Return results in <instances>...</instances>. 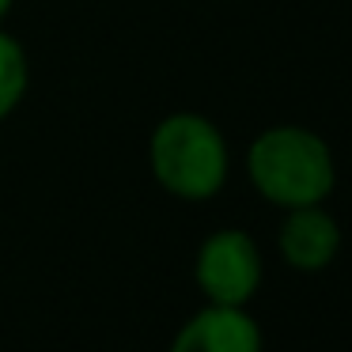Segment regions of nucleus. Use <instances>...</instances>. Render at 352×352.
Returning a JSON list of instances; mask_svg holds the SVG:
<instances>
[{
	"label": "nucleus",
	"instance_id": "obj_1",
	"mask_svg": "<svg viewBox=\"0 0 352 352\" xmlns=\"http://www.w3.org/2000/svg\"><path fill=\"white\" fill-rule=\"evenodd\" d=\"M246 175L254 190L276 208L326 205L337 186V163L329 144L307 125H269L246 152Z\"/></svg>",
	"mask_w": 352,
	"mask_h": 352
},
{
	"label": "nucleus",
	"instance_id": "obj_4",
	"mask_svg": "<svg viewBox=\"0 0 352 352\" xmlns=\"http://www.w3.org/2000/svg\"><path fill=\"white\" fill-rule=\"evenodd\" d=\"M170 352H265L261 326L246 307L205 303L170 341Z\"/></svg>",
	"mask_w": 352,
	"mask_h": 352
},
{
	"label": "nucleus",
	"instance_id": "obj_2",
	"mask_svg": "<svg viewBox=\"0 0 352 352\" xmlns=\"http://www.w3.org/2000/svg\"><path fill=\"white\" fill-rule=\"evenodd\" d=\"M148 167L160 190L178 201H212L231 170L228 140L205 114H167L148 137Z\"/></svg>",
	"mask_w": 352,
	"mask_h": 352
},
{
	"label": "nucleus",
	"instance_id": "obj_7",
	"mask_svg": "<svg viewBox=\"0 0 352 352\" xmlns=\"http://www.w3.org/2000/svg\"><path fill=\"white\" fill-rule=\"evenodd\" d=\"M12 4H16V0H0V23H4V16L12 12Z\"/></svg>",
	"mask_w": 352,
	"mask_h": 352
},
{
	"label": "nucleus",
	"instance_id": "obj_5",
	"mask_svg": "<svg viewBox=\"0 0 352 352\" xmlns=\"http://www.w3.org/2000/svg\"><path fill=\"white\" fill-rule=\"evenodd\" d=\"M276 246L280 258L299 273H322L333 265L337 250H341V228L326 212V205H303L288 208L280 231H276Z\"/></svg>",
	"mask_w": 352,
	"mask_h": 352
},
{
	"label": "nucleus",
	"instance_id": "obj_6",
	"mask_svg": "<svg viewBox=\"0 0 352 352\" xmlns=\"http://www.w3.org/2000/svg\"><path fill=\"white\" fill-rule=\"evenodd\" d=\"M31 87V61L16 34L0 31V122L19 110Z\"/></svg>",
	"mask_w": 352,
	"mask_h": 352
},
{
	"label": "nucleus",
	"instance_id": "obj_3",
	"mask_svg": "<svg viewBox=\"0 0 352 352\" xmlns=\"http://www.w3.org/2000/svg\"><path fill=\"white\" fill-rule=\"evenodd\" d=\"M265 261L261 250L246 231L239 228H220L197 246L193 258V280L208 303L223 307H246L261 288Z\"/></svg>",
	"mask_w": 352,
	"mask_h": 352
}]
</instances>
